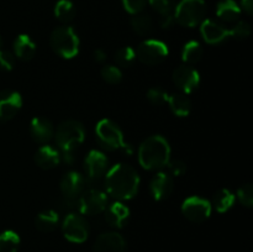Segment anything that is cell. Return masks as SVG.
<instances>
[{"label":"cell","instance_id":"74e56055","mask_svg":"<svg viewBox=\"0 0 253 252\" xmlns=\"http://www.w3.org/2000/svg\"><path fill=\"white\" fill-rule=\"evenodd\" d=\"M146 4H147V0H123L125 10L132 15L142 12L146 7Z\"/></svg>","mask_w":253,"mask_h":252},{"label":"cell","instance_id":"ffe728a7","mask_svg":"<svg viewBox=\"0 0 253 252\" xmlns=\"http://www.w3.org/2000/svg\"><path fill=\"white\" fill-rule=\"evenodd\" d=\"M35 162L42 169H53L61 163V153L58 148L53 146L42 145L35 153Z\"/></svg>","mask_w":253,"mask_h":252},{"label":"cell","instance_id":"836d02e7","mask_svg":"<svg viewBox=\"0 0 253 252\" xmlns=\"http://www.w3.org/2000/svg\"><path fill=\"white\" fill-rule=\"evenodd\" d=\"M168 95L169 94L162 88H151L147 91V99L151 104L153 105H162V104L167 103Z\"/></svg>","mask_w":253,"mask_h":252},{"label":"cell","instance_id":"b9f144b4","mask_svg":"<svg viewBox=\"0 0 253 252\" xmlns=\"http://www.w3.org/2000/svg\"><path fill=\"white\" fill-rule=\"evenodd\" d=\"M121 152L123 153H125L126 156H131L132 155V152H133V148H132V146L130 145V143H124V146L123 147H121Z\"/></svg>","mask_w":253,"mask_h":252},{"label":"cell","instance_id":"ab89813d","mask_svg":"<svg viewBox=\"0 0 253 252\" xmlns=\"http://www.w3.org/2000/svg\"><path fill=\"white\" fill-rule=\"evenodd\" d=\"M93 56H94V59H95L98 63H104V62L106 61V58H108V56H106V52L101 48L95 49L93 53Z\"/></svg>","mask_w":253,"mask_h":252},{"label":"cell","instance_id":"9a60e30c","mask_svg":"<svg viewBox=\"0 0 253 252\" xmlns=\"http://www.w3.org/2000/svg\"><path fill=\"white\" fill-rule=\"evenodd\" d=\"M86 183L88 180L85 179L84 175H82L79 172L71 170L62 177L59 188H61L63 197L78 198L85 190Z\"/></svg>","mask_w":253,"mask_h":252},{"label":"cell","instance_id":"f1b7e54d","mask_svg":"<svg viewBox=\"0 0 253 252\" xmlns=\"http://www.w3.org/2000/svg\"><path fill=\"white\" fill-rule=\"evenodd\" d=\"M20 246V236L12 230L0 234V252H17Z\"/></svg>","mask_w":253,"mask_h":252},{"label":"cell","instance_id":"52a82bcc","mask_svg":"<svg viewBox=\"0 0 253 252\" xmlns=\"http://www.w3.org/2000/svg\"><path fill=\"white\" fill-rule=\"evenodd\" d=\"M62 232L69 242L83 244L88 240L90 227L85 217L77 212H68L62 221Z\"/></svg>","mask_w":253,"mask_h":252},{"label":"cell","instance_id":"7a4b0ae2","mask_svg":"<svg viewBox=\"0 0 253 252\" xmlns=\"http://www.w3.org/2000/svg\"><path fill=\"white\" fill-rule=\"evenodd\" d=\"M138 163L147 170H161L170 160V146L161 135L146 138L138 147Z\"/></svg>","mask_w":253,"mask_h":252},{"label":"cell","instance_id":"1f68e13d","mask_svg":"<svg viewBox=\"0 0 253 252\" xmlns=\"http://www.w3.org/2000/svg\"><path fill=\"white\" fill-rule=\"evenodd\" d=\"M229 32L230 36L234 37V39L245 40L251 35V26H250L249 22L239 20L237 22H235L231 29H229Z\"/></svg>","mask_w":253,"mask_h":252},{"label":"cell","instance_id":"2e32d148","mask_svg":"<svg viewBox=\"0 0 253 252\" xmlns=\"http://www.w3.org/2000/svg\"><path fill=\"white\" fill-rule=\"evenodd\" d=\"M174 189V180L172 175L166 172H158L150 182L151 195L157 202H162L170 197Z\"/></svg>","mask_w":253,"mask_h":252},{"label":"cell","instance_id":"6da1fadb","mask_svg":"<svg viewBox=\"0 0 253 252\" xmlns=\"http://www.w3.org/2000/svg\"><path fill=\"white\" fill-rule=\"evenodd\" d=\"M105 188L108 194L116 202L132 199L140 188V175L130 165L118 163L106 172Z\"/></svg>","mask_w":253,"mask_h":252},{"label":"cell","instance_id":"7c38bea8","mask_svg":"<svg viewBox=\"0 0 253 252\" xmlns=\"http://www.w3.org/2000/svg\"><path fill=\"white\" fill-rule=\"evenodd\" d=\"M173 82L175 86L184 94H192L200 84L199 72L192 66L182 64L173 72Z\"/></svg>","mask_w":253,"mask_h":252},{"label":"cell","instance_id":"f35d334b","mask_svg":"<svg viewBox=\"0 0 253 252\" xmlns=\"http://www.w3.org/2000/svg\"><path fill=\"white\" fill-rule=\"evenodd\" d=\"M174 15L173 12H168V14H162L160 15V20H158V24L162 29H169L174 25Z\"/></svg>","mask_w":253,"mask_h":252},{"label":"cell","instance_id":"e0dca14e","mask_svg":"<svg viewBox=\"0 0 253 252\" xmlns=\"http://www.w3.org/2000/svg\"><path fill=\"white\" fill-rule=\"evenodd\" d=\"M200 34H202L204 41L210 44L221 43L230 37L229 29L211 19L204 20L200 24Z\"/></svg>","mask_w":253,"mask_h":252},{"label":"cell","instance_id":"9c48e42d","mask_svg":"<svg viewBox=\"0 0 253 252\" xmlns=\"http://www.w3.org/2000/svg\"><path fill=\"white\" fill-rule=\"evenodd\" d=\"M135 52L136 58L147 66H156V64L162 63L169 53L167 44L158 40H146L141 42Z\"/></svg>","mask_w":253,"mask_h":252},{"label":"cell","instance_id":"d4e9b609","mask_svg":"<svg viewBox=\"0 0 253 252\" xmlns=\"http://www.w3.org/2000/svg\"><path fill=\"white\" fill-rule=\"evenodd\" d=\"M131 26L132 30L140 36H148L153 32V20L152 17L145 12L133 15L131 20Z\"/></svg>","mask_w":253,"mask_h":252},{"label":"cell","instance_id":"3957f363","mask_svg":"<svg viewBox=\"0 0 253 252\" xmlns=\"http://www.w3.org/2000/svg\"><path fill=\"white\" fill-rule=\"evenodd\" d=\"M59 152H74L85 140V128L77 120L62 121L54 131Z\"/></svg>","mask_w":253,"mask_h":252},{"label":"cell","instance_id":"277c9868","mask_svg":"<svg viewBox=\"0 0 253 252\" xmlns=\"http://www.w3.org/2000/svg\"><path fill=\"white\" fill-rule=\"evenodd\" d=\"M49 44L56 54L64 59H72L79 53V37L74 29L68 25L56 27L49 36Z\"/></svg>","mask_w":253,"mask_h":252},{"label":"cell","instance_id":"603a6c76","mask_svg":"<svg viewBox=\"0 0 253 252\" xmlns=\"http://www.w3.org/2000/svg\"><path fill=\"white\" fill-rule=\"evenodd\" d=\"M59 215L56 210L47 209L40 212L35 219V226L41 232H52L58 227Z\"/></svg>","mask_w":253,"mask_h":252},{"label":"cell","instance_id":"f546056e","mask_svg":"<svg viewBox=\"0 0 253 252\" xmlns=\"http://www.w3.org/2000/svg\"><path fill=\"white\" fill-rule=\"evenodd\" d=\"M115 62L118 64V67L121 68H128L133 64V62L136 61V52L132 47L126 46L123 48L118 49V52L115 53Z\"/></svg>","mask_w":253,"mask_h":252},{"label":"cell","instance_id":"5b68a950","mask_svg":"<svg viewBox=\"0 0 253 252\" xmlns=\"http://www.w3.org/2000/svg\"><path fill=\"white\" fill-rule=\"evenodd\" d=\"M207 4L204 0H180L175 5L174 20L185 27H195L204 21Z\"/></svg>","mask_w":253,"mask_h":252},{"label":"cell","instance_id":"484cf974","mask_svg":"<svg viewBox=\"0 0 253 252\" xmlns=\"http://www.w3.org/2000/svg\"><path fill=\"white\" fill-rule=\"evenodd\" d=\"M203 53H204V51H203V47L199 42L189 41L183 47L182 59L188 66H193V64H197L202 59Z\"/></svg>","mask_w":253,"mask_h":252},{"label":"cell","instance_id":"7bdbcfd3","mask_svg":"<svg viewBox=\"0 0 253 252\" xmlns=\"http://www.w3.org/2000/svg\"><path fill=\"white\" fill-rule=\"evenodd\" d=\"M2 46H4V42H2L1 36H0V51H1V49H2Z\"/></svg>","mask_w":253,"mask_h":252},{"label":"cell","instance_id":"8992f818","mask_svg":"<svg viewBox=\"0 0 253 252\" xmlns=\"http://www.w3.org/2000/svg\"><path fill=\"white\" fill-rule=\"evenodd\" d=\"M95 137L99 146L105 151L121 150L125 143L121 128L109 119H103L96 124Z\"/></svg>","mask_w":253,"mask_h":252},{"label":"cell","instance_id":"d6a6232c","mask_svg":"<svg viewBox=\"0 0 253 252\" xmlns=\"http://www.w3.org/2000/svg\"><path fill=\"white\" fill-rule=\"evenodd\" d=\"M237 199L244 207L252 208L253 205V187L251 183L241 185L237 190Z\"/></svg>","mask_w":253,"mask_h":252},{"label":"cell","instance_id":"cb8c5ba5","mask_svg":"<svg viewBox=\"0 0 253 252\" xmlns=\"http://www.w3.org/2000/svg\"><path fill=\"white\" fill-rule=\"evenodd\" d=\"M170 110L179 118H185L192 111V101L184 93H174L168 95L167 100Z\"/></svg>","mask_w":253,"mask_h":252},{"label":"cell","instance_id":"ac0fdd59","mask_svg":"<svg viewBox=\"0 0 253 252\" xmlns=\"http://www.w3.org/2000/svg\"><path fill=\"white\" fill-rule=\"evenodd\" d=\"M30 135L35 142L47 145L54 136L53 124L46 118H34L30 123Z\"/></svg>","mask_w":253,"mask_h":252},{"label":"cell","instance_id":"60d3db41","mask_svg":"<svg viewBox=\"0 0 253 252\" xmlns=\"http://www.w3.org/2000/svg\"><path fill=\"white\" fill-rule=\"evenodd\" d=\"M241 6L249 15L253 11V0H241Z\"/></svg>","mask_w":253,"mask_h":252},{"label":"cell","instance_id":"5bb4252c","mask_svg":"<svg viewBox=\"0 0 253 252\" xmlns=\"http://www.w3.org/2000/svg\"><path fill=\"white\" fill-rule=\"evenodd\" d=\"M126 241L116 231L104 232L96 237L93 246V252H125Z\"/></svg>","mask_w":253,"mask_h":252},{"label":"cell","instance_id":"8fae6325","mask_svg":"<svg viewBox=\"0 0 253 252\" xmlns=\"http://www.w3.org/2000/svg\"><path fill=\"white\" fill-rule=\"evenodd\" d=\"M109 170V160L101 151L91 150L84 160V172L88 182H98Z\"/></svg>","mask_w":253,"mask_h":252},{"label":"cell","instance_id":"83f0119b","mask_svg":"<svg viewBox=\"0 0 253 252\" xmlns=\"http://www.w3.org/2000/svg\"><path fill=\"white\" fill-rule=\"evenodd\" d=\"M215 210L217 212H226L234 207L235 204V195L230 192L229 189H220L216 194L214 195L212 200Z\"/></svg>","mask_w":253,"mask_h":252},{"label":"cell","instance_id":"4fadbf2b","mask_svg":"<svg viewBox=\"0 0 253 252\" xmlns=\"http://www.w3.org/2000/svg\"><path fill=\"white\" fill-rule=\"evenodd\" d=\"M22 108V98L15 90L0 91V120L9 121L17 115Z\"/></svg>","mask_w":253,"mask_h":252},{"label":"cell","instance_id":"d6986e66","mask_svg":"<svg viewBox=\"0 0 253 252\" xmlns=\"http://www.w3.org/2000/svg\"><path fill=\"white\" fill-rule=\"evenodd\" d=\"M104 212L106 224L114 229H123L130 219V209L121 202H115L108 205Z\"/></svg>","mask_w":253,"mask_h":252},{"label":"cell","instance_id":"d590c367","mask_svg":"<svg viewBox=\"0 0 253 252\" xmlns=\"http://www.w3.org/2000/svg\"><path fill=\"white\" fill-rule=\"evenodd\" d=\"M15 56L12 52L7 49H1L0 51V69L5 72H9L14 68L15 66Z\"/></svg>","mask_w":253,"mask_h":252},{"label":"cell","instance_id":"30bf717a","mask_svg":"<svg viewBox=\"0 0 253 252\" xmlns=\"http://www.w3.org/2000/svg\"><path fill=\"white\" fill-rule=\"evenodd\" d=\"M182 214L184 215L185 219H188L192 222H200L207 221L211 214V204L209 200L204 198L193 197L187 198L182 204Z\"/></svg>","mask_w":253,"mask_h":252},{"label":"cell","instance_id":"ba28073f","mask_svg":"<svg viewBox=\"0 0 253 252\" xmlns=\"http://www.w3.org/2000/svg\"><path fill=\"white\" fill-rule=\"evenodd\" d=\"M108 207V197L105 193L96 188L85 189L78 197V211L82 215H99Z\"/></svg>","mask_w":253,"mask_h":252},{"label":"cell","instance_id":"4dcf8cb0","mask_svg":"<svg viewBox=\"0 0 253 252\" xmlns=\"http://www.w3.org/2000/svg\"><path fill=\"white\" fill-rule=\"evenodd\" d=\"M101 78L109 84H119L123 79V72L118 66H113V64H106L101 68L100 71Z\"/></svg>","mask_w":253,"mask_h":252},{"label":"cell","instance_id":"7402d4cb","mask_svg":"<svg viewBox=\"0 0 253 252\" xmlns=\"http://www.w3.org/2000/svg\"><path fill=\"white\" fill-rule=\"evenodd\" d=\"M216 15L222 22L235 24L241 17V7L235 0H221L216 6Z\"/></svg>","mask_w":253,"mask_h":252},{"label":"cell","instance_id":"8d00e7d4","mask_svg":"<svg viewBox=\"0 0 253 252\" xmlns=\"http://www.w3.org/2000/svg\"><path fill=\"white\" fill-rule=\"evenodd\" d=\"M168 167V174L172 177H180V175L185 174L187 172V165L180 160H169L167 163Z\"/></svg>","mask_w":253,"mask_h":252},{"label":"cell","instance_id":"4316f807","mask_svg":"<svg viewBox=\"0 0 253 252\" xmlns=\"http://www.w3.org/2000/svg\"><path fill=\"white\" fill-rule=\"evenodd\" d=\"M54 16L63 24H68L76 16V7L71 0H58L54 6Z\"/></svg>","mask_w":253,"mask_h":252},{"label":"cell","instance_id":"e575fe53","mask_svg":"<svg viewBox=\"0 0 253 252\" xmlns=\"http://www.w3.org/2000/svg\"><path fill=\"white\" fill-rule=\"evenodd\" d=\"M147 1L160 15L173 12V9H175V5H177L175 0H147Z\"/></svg>","mask_w":253,"mask_h":252},{"label":"cell","instance_id":"44dd1931","mask_svg":"<svg viewBox=\"0 0 253 252\" xmlns=\"http://www.w3.org/2000/svg\"><path fill=\"white\" fill-rule=\"evenodd\" d=\"M12 53L15 58L31 61L36 53V44L27 35H19L12 43Z\"/></svg>","mask_w":253,"mask_h":252}]
</instances>
